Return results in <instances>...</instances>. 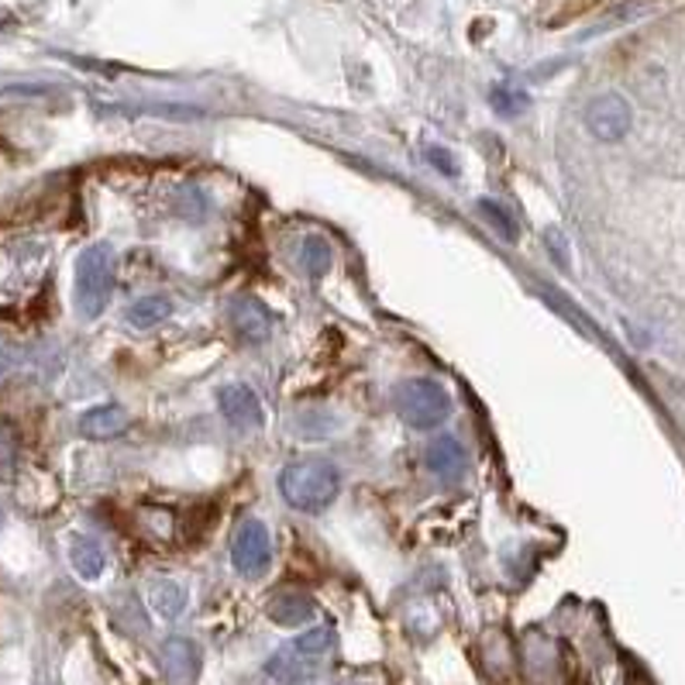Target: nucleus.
<instances>
[{
	"mask_svg": "<svg viewBox=\"0 0 685 685\" xmlns=\"http://www.w3.org/2000/svg\"><path fill=\"white\" fill-rule=\"evenodd\" d=\"M341 493V472L328 458H297L279 472V496L289 510L317 517Z\"/></svg>",
	"mask_w": 685,
	"mask_h": 685,
	"instance_id": "nucleus-1",
	"label": "nucleus"
},
{
	"mask_svg": "<svg viewBox=\"0 0 685 685\" xmlns=\"http://www.w3.org/2000/svg\"><path fill=\"white\" fill-rule=\"evenodd\" d=\"M334 648H338V633L331 627H313L269 658L265 675L276 678L279 685H304L313 675H321V669L328 665Z\"/></svg>",
	"mask_w": 685,
	"mask_h": 685,
	"instance_id": "nucleus-2",
	"label": "nucleus"
},
{
	"mask_svg": "<svg viewBox=\"0 0 685 685\" xmlns=\"http://www.w3.org/2000/svg\"><path fill=\"white\" fill-rule=\"evenodd\" d=\"M72 293H77V310L83 321H96L111 297H114V252L111 244L96 241L90 244L87 252H80L77 259V286H72Z\"/></svg>",
	"mask_w": 685,
	"mask_h": 685,
	"instance_id": "nucleus-3",
	"label": "nucleus"
},
{
	"mask_svg": "<svg viewBox=\"0 0 685 685\" xmlns=\"http://www.w3.org/2000/svg\"><path fill=\"white\" fill-rule=\"evenodd\" d=\"M397 413L413 431H434L452 418V397L442 383L413 376L397 386Z\"/></svg>",
	"mask_w": 685,
	"mask_h": 685,
	"instance_id": "nucleus-4",
	"label": "nucleus"
},
{
	"mask_svg": "<svg viewBox=\"0 0 685 685\" xmlns=\"http://www.w3.org/2000/svg\"><path fill=\"white\" fill-rule=\"evenodd\" d=\"M231 566L241 579H262L273 569V534L259 517H244L231 537Z\"/></svg>",
	"mask_w": 685,
	"mask_h": 685,
	"instance_id": "nucleus-5",
	"label": "nucleus"
},
{
	"mask_svg": "<svg viewBox=\"0 0 685 685\" xmlns=\"http://www.w3.org/2000/svg\"><path fill=\"white\" fill-rule=\"evenodd\" d=\"M633 125L630 101L620 93H600L585 104V128L596 141H624Z\"/></svg>",
	"mask_w": 685,
	"mask_h": 685,
	"instance_id": "nucleus-6",
	"label": "nucleus"
},
{
	"mask_svg": "<svg viewBox=\"0 0 685 685\" xmlns=\"http://www.w3.org/2000/svg\"><path fill=\"white\" fill-rule=\"evenodd\" d=\"M159 662H162V672L173 685H193L201 675V665H204V654L197 648V641L190 638H169L162 641L159 648Z\"/></svg>",
	"mask_w": 685,
	"mask_h": 685,
	"instance_id": "nucleus-7",
	"label": "nucleus"
},
{
	"mask_svg": "<svg viewBox=\"0 0 685 685\" xmlns=\"http://www.w3.org/2000/svg\"><path fill=\"white\" fill-rule=\"evenodd\" d=\"M217 407H221L225 413V421L235 427V431H259L262 421H265V413H262V403L259 397L252 393L244 383H231L225 386L221 393H217Z\"/></svg>",
	"mask_w": 685,
	"mask_h": 685,
	"instance_id": "nucleus-8",
	"label": "nucleus"
},
{
	"mask_svg": "<svg viewBox=\"0 0 685 685\" xmlns=\"http://www.w3.org/2000/svg\"><path fill=\"white\" fill-rule=\"evenodd\" d=\"M231 324L244 345H262L273 331V317L255 297H235L231 300Z\"/></svg>",
	"mask_w": 685,
	"mask_h": 685,
	"instance_id": "nucleus-9",
	"label": "nucleus"
},
{
	"mask_svg": "<svg viewBox=\"0 0 685 685\" xmlns=\"http://www.w3.org/2000/svg\"><path fill=\"white\" fill-rule=\"evenodd\" d=\"M427 469L445 479V482H458L465 472H469V452L461 448L458 437H437L427 448Z\"/></svg>",
	"mask_w": 685,
	"mask_h": 685,
	"instance_id": "nucleus-10",
	"label": "nucleus"
},
{
	"mask_svg": "<svg viewBox=\"0 0 685 685\" xmlns=\"http://www.w3.org/2000/svg\"><path fill=\"white\" fill-rule=\"evenodd\" d=\"M125 431H128V410L117 403L90 407L80 418V434L90 437V442H111V437H121Z\"/></svg>",
	"mask_w": 685,
	"mask_h": 685,
	"instance_id": "nucleus-11",
	"label": "nucleus"
},
{
	"mask_svg": "<svg viewBox=\"0 0 685 685\" xmlns=\"http://www.w3.org/2000/svg\"><path fill=\"white\" fill-rule=\"evenodd\" d=\"M265 614L273 624L279 627H304L317 617V603L307 596V593H297V590H286V593H276L273 600H269Z\"/></svg>",
	"mask_w": 685,
	"mask_h": 685,
	"instance_id": "nucleus-12",
	"label": "nucleus"
},
{
	"mask_svg": "<svg viewBox=\"0 0 685 685\" xmlns=\"http://www.w3.org/2000/svg\"><path fill=\"white\" fill-rule=\"evenodd\" d=\"M69 566L83 582H96L107 572V551L101 548V541H93V537L72 534L69 537Z\"/></svg>",
	"mask_w": 685,
	"mask_h": 685,
	"instance_id": "nucleus-13",
	"label": "nucleus"
},
{
	"mask_svg": "<svg viewBox=\"0 0 685 685\" xmlns=\"http://www.w3.org/2000/svg\"><path fill=\"white\" fill-rule=\"evenodd\" d=\"M169 317H173V300L162 297V293H149V297H138L128 307V324L132 328H141V331L165 324Z\"/></svg>",
	"mask_w": 685,
	"mask_h": 685,
	"instance_id": "nucleus-14",
	"label": "nucleus"
},
{
	"mask_svg": "<svg viewBox=\"0 0 685 685\" xmlns=\"http://www.w3.org/2000/svg\"><path fill=\"white\" fill-rule=\"evenodd\" d=\"M149 606L162 620H180L186 609V590L173 579H156L149 585Z\"/></svg>",
	"mask_w": 685,
	"mask_h": 685,
	"instance_id": "nucleus-15",
	"label": "nucleus"
},
{
	"mask_svg": "<svg viewBox=\"0 0 685 685\" xmlns=\"http://www.w3.org/2000/svg\"><path fill=\"white\" fill-rule=\"evenodd\" d=\"M331 244L321 238V235H310L307 241H304V252H300V262H304V269H307V276L310 279H321L328 269H331Z\"/></svg>",
	"mask_w": 685,
	"mask_h": 685,
	"instance_id": "nucleus-16",
	"label": "nucleus"
},
{
	"mask_svg": "<svg viewBox=\"0 0 685 685\" xmlns=\"http://www.w3.org/2000/svg\"><path fill=\"white\" fill-rule=\"evenodd\" d=\"M21 465V445H18V431L0 421V482H11L18 476Z\"/></svg>",
	"mask_w": 685,
	"mask_h": 685,
	"instance_id": "nucleus-17",
	"label": "nucleus"
},
{
	"mask_svg": "<svg viewBox=\"0 0 685 685\" xmlns=\"http://www.w3.org/2000/svg\"><path fill=\"white\" fill-rule=\"evenodd\" d=\"M479 214L489 217V228H493L503 241H517V221L493 201H479Z\"/></svg>",
	"mask_w": 685,
	"mask_h": 685,
	"instance_id": "nucleus-18",
	"label": "nucleus"
},
{
	"mask_svg": "<svg viewBox=\"0 0 685 685\" xmlns=\"http://www.w3.org/2000/svg\"><path fill=\"white\" fill-rule=\"evenodd\" d=\"M489 101H493V107L503 117H513V114H521L527 107V96L521 90H510V87H496L493 93H489Z\"/></svg>",
	"mask_w": 685,
	"mask_h": 685,
	"instance_id": "nucleus-19",
	"label": "nucleus"
},
{
	"mask_svg": "<svg viewBox=\"0 0 685 685\" xmlns=\"http://www.w3.org/2000/svg\"><path fill=\"white\" fill-rule=\"evenodd\" d=\"M427 162H434V165H437V173H445V176H455V173H458L455 159H452L445 149H427Z\"/></svg>",
	"mask_w": 685,
	"mask_h": 685,
	"instance_id": "nucleus-20",
	"label": "nucleus"
},
{
	"mask_svg": "<svg viewBox=\"0 0 685 685\" xmlns=\"http://www.w3.org/2000/svg\"><path fill=\"white\" fill-rule=\"evenodd\" d=\"M11 369H14V355L8 349H0V379H4Z\"/></svg>",
	"mask_w": 685,
	"mask_h": 685,
	"instance_id": "nucleus-21",
	"label": "nucleus"
}]
</instances>
